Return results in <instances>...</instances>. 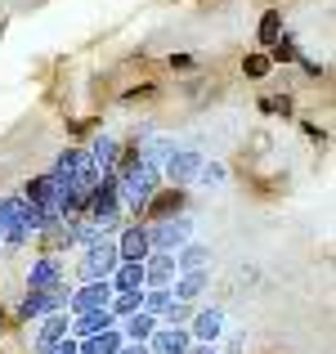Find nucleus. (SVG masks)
Returning a JSON list of instances; mask_svg holds the SVG:
<instances>
[{"label":"nucleus","instance_id":"f257e3e1","mask_svg":"<svg viewBox=\"0 0 336 354\" xmlns=\"http://www.w3.org/2000/svg\"><path fill=\"white\" fill-rule=\"evenodd\" d=\"M117 265H121V256H117V238L104 234L99 242L81 247L77 274H81V283H90V278H112V269H117Z\"/></svg>","mask_w":336,"mask_h":354},{"label":"nucleus","instance_id":"f03ea898","mask_svg":"<svg viewBox=\"0 0 336 354\" xmlns=\"http://www.w3.org/2000/svg\"><path fill=\"white\" fill-rule=\"evenodd\" d=\"M68 283L59 287H45V292H32V287H23V301H18L14 310V323H36L41 314H54V310H68Z\"/></svg>","mask_w":336,"mask_h":354},{"label":"nucleus","instance_id":"7ed1b4c3","mask_svg":"<svg viewBox=\"0 0 336 354\" xmlns=\"http://www.w3.org/2000/svg\"><path fill=\"white\" fill-rule=\"evenodd\" d=\"M189 238H193L189 211H180V216H171V220H148V247L153 251H180Z\"/></svg>","mask_w":336,"mask_h":354},{"label":"nucleus","instance_id":"20e7f679","mask_svg":"<svg viewBox=\"0 0 336 354\" xmlns=\"http://www.w3.org/2000/svg\"><path fill=\"white\" fill-rule=\"evenodd\" d=\"M162 180L175 184V189H184V184L198 180V166H202V153H193V148H171V153L162 157Z\"/></svg>","mask_w":336,"mask_h":354},{"label":"nucleus","instance_id":"39448f33","mask_svg":"<svg viewBox=\"0 0 336 354\" xmlns=\"http://www.w3.org/2000/svg\"><path fill=\"white\" fill-rule=\"evenodd\" d=\"M108 301H112V283H108V278H90V283L72 287V296H68V314L108 310Z\"/></svg>","mask_w":336,"mask_h":354},{"label":"nucleus","instance_id":"423d86ee","mask_svg":"<svg viewBox=\"0 0 336 354\" xmlns=\"http://www.w3.org/2000/svg\"><path fill=\"white\" fill-rule=\"evenodd\" d=\"M23 198L27 202H36V207L45 211V216H54V220H63V202H59V184H54V175L45 171V175H36V180H27L23 184Z\"/></svg>","mask_w":336,"mask_h":354},{"label":"nucleus","instance_id":"0eeeda50","mask_svg":"<svg viewBox=\"0 0 336 354\" xmlns=\"http://www.w3.org/2000/svg\"><path fill=\"white\" fill-rule=\"evenodd\" d=\"M189 328L193 341H207V346H216V341L224 337V310L220 305H202V310H193V319L184 323Z\"/></svg>","mask_w":336,"mask_h":354},{"label":"nucleus","instance_id":"6e6552de","mask_svg":"<svg viewBox=\"0 0 336 354\" xmlns=\"http://www.w3.org/2000/svg\"><path fill=\"white\" fill-rule=\"evenodd\" d=\"M68 328H72V314H68V310L41 314V319H36V337H32V350H36V354H41V350H50L54 341H63V337H68Z\"/></svg>","mask_w":336,"mask_h":354},{"label":"nucleus","instance_id":"1a4fd4ad","mask_svg":"<svg viewBox=\"0 0 336 354\" xmlns=\"http://www.w3.org/2000/svg\"><path fill=\"white\" fill-rule=\"evenodd\" d=\"M184 202H189V198H184V189L162 184V189L148 198V207L139 211V216H144V220H171V216H180V211H184Z\"/></svg>","mask_w":336,"mask_h":354},{"label":"nucleus","instance_id":"9d476101","mask_svg":"<svg viewBox=\"0 0 336 354\" xmlns=\"http://www.w3.org/2000/svg\"><path fill=\"white\" fill-rule=\"evenodd\" d=\"M59 283H68V278H63V260L41 251V256L32 260V269H27V287H32V292H45V287H59Z\"/></svg>","mask_w":336,"mask_h":354},{"label":"nucleus","instance_id":"9b49d317","mask_svg":"<svg viewBox=\"0 0 336 354\" xmlns=\"http://www.w3.org/2000/svg\"><path fill=\"white\" fill-rule=\"evenodd\" d=\"M144 346H148V354H189L193 337H189V328H162V323H157Z\"/></svg>","mask_w":336,"mask_h":354},{"label":"nucleus","instance_id":"f8f14e48","mask_svg":"<svg viewBox=\"0 0 336 354\" xmlns=\"http://www.w3.org/2000/svg\"><path fill=\"white\" fill-rule=\"evenodd\" d=\"M175 251H148L144 256V287H171L175 283Z\"/></svg>","mask_w":336,"mask_h":354},{"label":"nucleus","instance_id":"ddd939ff","mask_svg":"<svg viewBox=\"0 0 336 354\" xmlns=\"http://www.w3.org/2000/svg\"><path fill=\"white\" fill-rule=\"evenodd\" d=\"M112 238H117V256L121 260H144L148 251H153L148 247V225H121Z\"/></svg>","mask_w":336,"mask_h":354},{"label":"nucleus","instance_id":"4468645a","mask_svg":"<svg viewBox=\"0 0 336 354\" xmlns=\"http://www.w3.org/2000/svg\"><path fill=\"white\" fill-rule=\"evenodd\" d=\"M207 283H211V269H180V274H175V283H171V296L193 305L202 292H207Z\"/></svg>","mask_w":336,"mask_h":354},{"label":"nucleus","instance_id":"2eb2a0df","mask_svg":"<svg viewBox=\"0 0 336 354\" xmlns=\"http://www.w3.org/2000/svg\"><path fill=\"white\" fill-rule=\"evenodd\" d=\"M104 328H117V314L112 310H86V314H72V337H95V332H104Z\"/></svg>","mask_w":336,"mask_h":354},{"label":"nucleus","instance_id":"dca6fc26","mask_svg":"<svg viewBox=\"0 0 336 354\" xmlns=\"http://www.w3.org/2000/svg\"><path fill=\"white\" fill-rule=\"evenodd\" d=\"M108 283L112 292H144V260H121Z\"/></svg>","mask_w":336,"mask_h":354},{"label":"nucleus","instance_id":"f3484780","mask_svg":"<svg viewBox=\"0 0 336 354\" xmlns=\"http://www.w3.org/2000/svg\"><path fill=\"white\" fill-rule=\"evenodd\" d=\"M86 153L95 157L99 175H104V171H117V157H121V139H112V135H95V139H90V148H86Z\"/></svg>","mask_w":336,"mask_h":354},{"label":"nucleus","instance_id":"a211bd4d","mask_svg":"<svg viewBox=\"0 0 336 354\" xmlns=\"http://www.w3.org/2000/svg\"><path fill=\"white\" fill-rule=\"evenodd\" d=\"M121 328H104V332H95V337H81L77 341V354H117L121 350Z\"/></svg>","mask_w":336,"mask_h":354},{"label":"nucleus","instance_id":"6ab92c4d","mask_svg":"<svg viewBox=\"0 0 336 354\" xmlns=\"http://www.w3.org/2000/svg\"><path fill=\"white\" fill-rule=\"evenodd\" d=\"M117 328H121V337H126V341H148V337H153V328H157V319L148 310H135V314H126V319H117Z\"/></svg>","mask_w":336,"mask_h":354},{"label":"nucleus","instance_id":"aec40b11","mask_svg":"<svg viewBox=\"0 0 336 354\" xmlns=\"http://www.w3.org/2000/svg\"><path fill=\"white\" fill-rule=\"evenodd\" d=\"M211 265V247L207 242H184L180 251H175V269H207Z\"/></svg>","mask_w":336,"mask_h":354},{"label":"nucleus","instance_id":"412c9836","mask_svg":"<svg viewBox=\"0 0 336 354\" xmlns=\"http://www.w3.org/2000/svg\"><path fill=\"white\" fill-rule=\"evenodd\" d=\"M189 319H193V305L189 301H175V296H171V305L157 314V323H162V328H184Z\"/></svg>","mask_w":336,"mask_h":354},{"label":"nucleus","instance_id":"4be33fe9","mask_svg":"<svg viewBox=\"0 0 336 354\" xmlns=\"http://www.w3.org/2000/svg\"><path fill=\"white\" fill-rule=\"evenodd\" d=\"M108 310L117 314V319H126V314H135V310H144V292H112V301H108Z\"/></svg>","mask_w":336,"mask_h":354},{"label":"nucleus","instance_id":"5701e85b","mask_svg":"<svg viewBox=\"0 0 336 354\" xmlns=\"http://www.w3.org/2000/svg\"><path fill=\"white\" fill-rule=\"evenodd\" d=\"M278 36H283V14H278V9H269V14L260 18V45L269 50V45L278 41Z\"/></svg>","mask_w":336,"mask_h":354},{"label":"nucleus","instance_id":"b1692460","mask_svg":"<svg viewBox=\"0 0 336 354\" xmlns=\"http://www.w3.org/2000/svg\"><path fill=\"white\" fill-rule=\"evenodd\" d=\"M242 72H247V81H265L274 72V59L269 54H251V59H242Z\"/></svg>","mask_w":336,"mask_h":354},{"label":"nucleus","instance_id":"393cba45","mask_svg":"<svg viewBox=\"0 0 336 354\" xmlns=\"http://www.w3.org/2000/svg\"><path fill=\"white\" fill-rule=\"evenodd\" d=\"M166 305H171V287H144V310L153 314V319L166 310Z\"/></svg>","mask_w":336,"mask_h":354},{"label":"nucleus","instance_id":"a878e982","mask_svg":"<svg viewBox=\"0 0 336 354\" xmlns=\"http://www.w3.org/2000/svg\"><path fill=\"white\" fill-rule=\"evenodd\" d=\"M296 54H301V50H296L292 36H278V41L269 45V59H274V63H296Z\"/></svg>","mask_w":336,"mask_h":354},{"label":"nucleus","instance_id":"bb28decb","mask_svg":"<svg viewBox=\"0 0 336 354\" xmlns=\"http://www.w3.org/2000/svg\"><path fill=\"white\" fill-rule=\"evenodd\" d=\"M224 175H229L224 162H202L198 166V184H207V189H211V184H224Z\"/></svg>","mask_w":336,"mask_h":354},{"label":"nucleus","instance_id":"cd10ccee","mask_svg":"<svg viewBox=\"0 0 336 354\" xmlns=\"http://www.w3.org/2000/svg\"><path fill=\"white\" fill-rule=\"evenodd\" d=\"M260 108H265L269 117H287L292 113V95H269V99H260Z\"/></svg>","mask_w":336,"mask_h":354},{"label":"nucleus","instance_id":"c85d7f7f","mask_svg":"<svg viewBox=\"0 0 336 354\" xmlns=\"http://www.w3.org/2000/svg\"><path fill=\"white\" fill-rule=\"evenodd\" d=\"M41 354H77V337L68 332L63 341H54V346H50V350H41Z\"/></svg>","mask_w":336,"mask_h":354},{"label":"nucleus","instance_id":"c756f323","mask_svg":"<svg viewBox=\"0 0 336 354\" xmlns=\"http://www.w3.org/2000/svg\"><path fill=\"white\" fill-rule=\"evenodd\" d=\"M117 354H148V346H144V341H121Z\"/></svg>","mask_w":336,"mask_h":354},{"label":"nucleus","instance_id":"7c9ffc66","mask_svg":"<svg viewBox=\"0 0 336 354\" xmlns=\"http://www.w3.org/2000/svg\"><path fill=\"white\" fill-rule=\"evenodd\" d=\"M189 354H224V350H220V346H207V341H193Z\"/></svg>","mask_w":336,"mask_h":354},{"label":"nucleus","instance_id":"2f4dec72","mask_svg":"<svg viewBox=\"0 0 336 354\" xmlns=\"http://www.w3.org/2000/svg\"><path fill=\"white\" fill-rule=\"evenodd\" d=\"M5 319H9V314H5V310H0V332H5Z\"/></svg>","mask_w":336,"mask_h":354}]
</instances>
